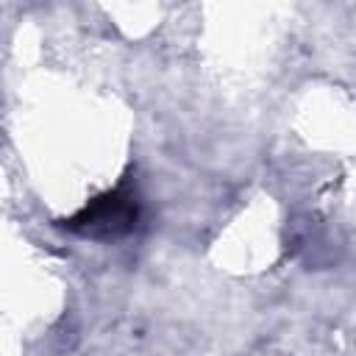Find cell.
Instances as JSON below:
<instances>
[{"label": "cell", "instance_id": "6da1fadb", "mask_svg": "<svg viewBox=\"0 0 356 356\" xmlns=\"http://www.w3.org/2000/svg\"><path fill=\"white\" fill-rule=\"evenodd\" d=\"M139 214H142L139 189L131 178H122L117 186L86 200L75 214L58 220V225L83 239L114 242V239L128 236L136 228Z\"/></svg>", "mask_w": 356, "mask_h": 356}]
</instances>
